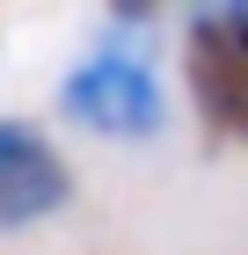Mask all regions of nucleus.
<instances>
[{
    "mask_svg": "<svg viewBox=\"0 0 248 255\" xmlns=\"http://www.w3.org/2000/svg\"><path fill=\"white\" fill-rule=\"evenodd\" d=\"M183 95L219 146H248V0H197L183 15Z\"/></svg>",
    "mask_w": 248,
    "mask_h": 255,
    "instance_id": "obj_2",
    "label": "nucleus"
},
{
    "mask_svg": "<svg viewBox=\"0 0 248 255\" xmlns=\"http://www.w3.org/2000/svg\"><path fill=\"white\" fill-rule=\"evenodd\" d=\"M197 0H102V29H124V37H146L168 15H190Z\"/></svg>",
    "mask_w": 248,
    "mask_h": 255,
    "instance_id": "obj_4",
    "label": "nucleus"
},
{
    "mask_svg": "<svg viewBox=\"0 0 248 255\" xmlns=\"http://www.w3.org/2000/svg\"><path fill=\"white\" fill-rule=\"evenodd\" d=\"M66 204H73V160H66V146L37 117L0 110V241L29 234V226H51Z\"/></svg>",
    "mask_w": 248,
    "mask_h": 255,
    "instance_id": "obj_3",
    "label": "nucleus"
},
{
    "mask_svg": "<svg viewBox=\"0 0 248 255\" xmlns=\"http://www.w3.org/2000/svg\"><path fill=\"white\" fill-rule=\"evenodd\" d=\"M58 117L88 138H110V146H146V138L168 131L175 102L161 66L146 59V37H124V29H102L88 51H80L66 73H58Z\"/></svg>",
    "mask_w": 248,
    "mask_h": 255,
    "instance_id": "obj_1",
    "label": "nucleus"
}]
</instances>
